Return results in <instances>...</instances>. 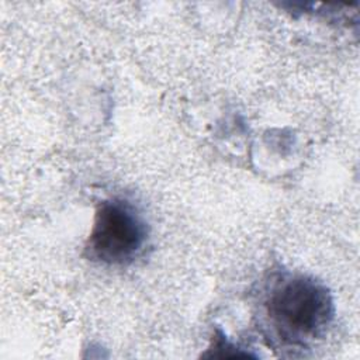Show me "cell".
Masks as SVG:
<instances>
[{
	"mask_svg": "<svg viewBox=\"0 0 360 360\" xmlns=\"http://www.w3.org/2000/svg\"><path fill=\"white\" fill-rule=\"evenodd\" d=\"M263 323L284 349H304L321 338L335 315L326 285L305 274H281L267 288Z\"/></svg>",
	"mask_w": 360,
	"mask_h": 360,
	"instance_id": "obj_1",
	"label": "cell"
},
{
	"mask_svg": "<svg viewBox=\"0 0 360 360\" xmlns=\"http://www.w3.org/2000/svg\"><path fill=\"white\" fill-rule=\"evenodd\" d=\"M146 239L148 226L136 208L127 200L110 198L96 208L84 255L103 264L125 266L142 253Z\"/></svg>",
	"mask_w": 360,
	"mask_h": 360,
	"instance_id": "obj_2",
	"label": "cell"
},
{
	"mask_svg": "<svg viewBox=\"0 0 360 360\" xmlns=\"http://www.w3.org/2000/svg\"><path fill=\"white\" fill-rule=\"evenodd\" d=\"M246 356L249 357L250 354L239 352L238 347H235L221 330H217V333L212 336L208 352L204 354V357H246Z\"/></svg>",
	"mask_w": 360,
	"mask_h": 360,
	"instance_id": "obj_3",
	"label": "cell"
}]
</instances>
